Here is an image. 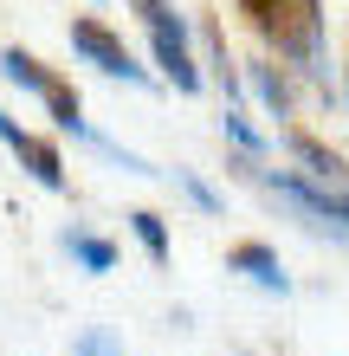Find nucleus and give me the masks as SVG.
<instances>
[{"label": "nucleus", "mask_w": 349, "mask_h": 356, "mask_svg": "<svg viewBox=\"0 0 349 356\" xmlns=\"http://www.w3.org/2000/svg\"><path fill=\"white\" fill-rule=\"evenodd\" d=\"M233 7L259 33L265 58L291 65L323 104H343L337 72H330V19H323V0H233Z\"/></svg>", "instance_id": "nucleus-1"}, {"label": "nucleus", "mask_w": 349, "mask_h": 356, "mask_svg": "<svg viewBox=\"0 0 349 356\" xmlns=\"http://www.w3.org/2000/svg\"><path fill=\"white\" fill-rule=\"evenodd\" d=\"M227 175H239L246 188H259V195L272 201L291 227H304L311 240L349 246V195H330L323 181L298 175L291 162H284V169H272V162H259V156H233V149H227Z\"/></svg>", "instance_id": "nucleus-2"}, {"label": "nucleus", "mask_w": 349, "mask_h": 356, "mask_svg": "<svg viewBox=\"0 0 349 356\" xmlns=\"http://www.w3.org/2000/svg\"><path fill=\"white\" fill-rule=\"evenodd\" d=\"M142 39H149V58H155V78L175 85L181 97H201L207 91V72H201V52H194V33L188 19L175 13V0H130Z\"/></svg>", "instance_id": "nucleus-3"}, {"label": "nucleus", "mask_w": 349, "mask_h": 356, "mask_svg": "<svg viewBox=\"0 0 349 356\" xmlns=\"http://www.w3.org/2000/svg\"><path fill=\"white\" fill-rule=\"evenodd\" d=\"M0 85H13V91L39 97L58 136H85V123H91V117H85V97H78V85H71V78H58L39 52L7 46V52H0Z\"/></svg>", "instance_id": "nucleus-4"}, {"label": "nucleus", "mask_w": 349, "mask_h": 356, "mask_svg": "<svg viewBox=\"0 0 349 356\" xmlns=\"http://www.w3.org/2000/svg\"><path fill=\"white\" fill-rule=\"evenodd\" d=\"M65 39H71V58H85L97 78H117V85H130V91H155V72L142 65V58L123 46V33L104 26L97 13H78L65 26Z\"/></svg>", "instance_id": "nucleus-5"}, {"label": "nucleus", "mask_w": 349, "mask_h": 356, "mask_svg": "<svg viewBox=\"0 0 349 356\" xmlns=\"http://www.w3.org/2000/svg\"><path fill=\"white\" fill-rule=\"evenodd\" d=\"M239 78H246V97H253L259 111L272 117V136L298 123V104H304V78H298L291 65H278V58H265V52H259V58H246V65H239Z\"/></svg>", "instance_id": "nucleus-6"}, {"label": "nucleus", "mask_w": 349, "mask_h": 356, "mask_svg": "<svg viewBox=\"0 0 349 356\" xmlns=\"http://www.w3.org/2000/svg\"><path fill=\"white\" fill-rule=\"evenodd\" d=\"M0 143L13 149V162L26 169V181H33V188H46V195H65V188H71L58 143H52V136H39V130H26V123H13L7 104H0Z\"/></svg>", "instance_id": "nucleus-7"}, {"label": "nucleus", "mask_w": 349, "mask_h": 356, "mask_svg": "<svg viewBox=\"0 0 349 356\" xmlns=\"http://www.w3.org/2000/svg\"><path fill=\"white\" fill-rule=\"evenodd\" d=\"M278 149H284V162H291L298 175H311V181H323L330 195H349V156L343 149H330L323 136H311V130H278Z\"/></svg>", "instance_id": "nucleus-8"}, {"label": "nucleus", "mask_w": 349, "mask_h": 356, "mask_svg": "<svg viewBox=\"0 0 349 356\" xmlns=\"http://www.w3.org/2000/svg\"><path fill=\"white\" fill-rule=\"evenodd\" d=\"M227 272L246 279L253 291H265V298H291V291H298V279L284 272V259H278L272 240H233L227 246Z\"/></svg>", "instance_id": "nucleus-9"}, {"label": "nucleus", "mask_w": 349, "mask_h": 356, "mask_svg": "<svg viewBox=\"0 0 349 356\" xmlns=\"http://www.w3.org/2000/svg\"><path fill=\"white\" fill-rule=\"evenodd\" d=\"M58 253H65L78 272H91V279H104V272H117V240L110 234H97V227H85V220H71V227H58Z\"/></svg>", "instance_id": "nucleus-10"}, {"label": "nucleus", "mask_w": 349, "mask_h": 356, "mask_svg": "<svg viewBox=\"0 0 349 356\" xmlns=\"http://www.w3.org/2000/svg\"><path fill=\"white\" fill-rule=\"evenodd\" d=\"M123 227H130V240L142 246V259H149V266H169V259H175L169 214H155V207H130V214H123Z\"/></svg>", "instance_id": "nucleus-11"}, {"label": "nucleus", "mask_w": 349, "mask_h": 356, "mask_svg": "<svg viewBox=\"0 0 349 356\" xmlns=\"http://www.w3.org/2000/svg\"><path fill=\"white\" fill-rule=\"evenodd\" d=\"M78 143H85L91 156H104L110 169H123V175H142V181H169V169H155V162H149V156H136L130 143L104 136V130H97V123H85V136H78Z\"/></svg>", "instance_id": "nucleus-12"}, {"label": "nucleus", "mask_w": 349, "mask_h": 356, "mask_svg": "<svg viewBox=\"0 0 349 356\" xmlns=\"http://www.w3.org/2000/svg\"><path fill=\"white\" fill-rule=\"evenodd\" d=\"M169 188L194 207V214H207V220H220V214H227V195H220V188L201 175V169H169Z\"/></svg>", "instance_id": "nucleus-13"}, {"label": "nucleus", "mask_w": 349, "mask_h": 356, "mask_svg": "<svg viewBox=\"0 0 349 356\" xmlns=\"http://www.w3.org/2000/svg\"><path fill=\"white\" fill-rule=\"evenodd\" d=\"M71 356H123V330H110V324H85L71 337Z\"/></svg>", "instance_id": "nucleus-14"}, {"label": "nucleus", "mask_w": 349, "mask_h": 356, "mask_svg": "<svg viewBox=\"0 0 349 356\" xmlns=\"http://www.w3.org/2000/svg\"><path fill=\"white\" fill-rule=\"evenodd\" d=\"M343 111H349V58H343Z\"/></svg>", "instance_id": "nucleus-15"}, {"label": "nucleus", "mask_w": 349, "mask_h": 356, "mask_svg": "<svg viewBox=\"0 0 349 356\" xmlns=\"http://www.w3.org/2000/svg\"><path fill=\"white\" fill-rule=\"evenodd\" d=\"M343 253H349V246H343Z\"/></svg>", "instance_id": "nucleus-16"}]
</instances>
